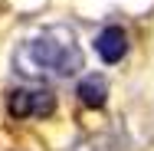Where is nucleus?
<instances>
[{
  "label": "nucleus",
  "mask_w": 154,
  "mask_h": 151,
  "mask_svg": "<svg viewBox=\"0 0 154 151\" xmlns=\"http://www.w3.org/2000/svg\"><path fill=\"white\" fill-rule=\"evenodd\" d=\"M95 53H98V59L108 62V66L125 59V53H128V33L122 27H105L95 36Z\"/></svg>",
  "instance_id": "3"
},
{
  "label": "nucleus",
  "mask_w": 154,
  "mask_h": 151,
  "mask_svg": "<svg viewBox=\"0 0 154 151\" xmlns=\"http://www.w3.org/2000/svg\"><path fill=\"white\" fill-rule=\"evenodd\" d=\"M7 112L13 118H46L56 112V95L49 89H17L7 99Z\"/></svg>",
  "instance_id": "2"
},
{
  "label": "nucleus",
  "mask_w": 154,
  "mask_h": 151,
  "mask_svg": "<svg viewBox=\"0 0 154 151\" xmlns=\"http://www.w3.org/2000/svg\"><path fill=\"white\" fill-rule=\"evenodd\" d=\"M26 56L36 62V69L56 72V76H72L82 69V49L72 39H56V36L33 39L26 46Z\"/></svg>",
  "instance_id": "1"
},
{
  "label": "nucleus",
  "mask_w": 154,
  "mask_h": 151,
  "mask_svg": "<svg viewBox=\"0 0 154 151\" xmlns=\"http://www.w3.org/2000/svg\"><path fill=\"white\" fill-rule=\"evenodd\" d=\"M79 99H82L85 109H102L105 99H108V82L102 76H85L79 82Z\"/></svg>",
  "instance_id": "4"
}]
</instances>
